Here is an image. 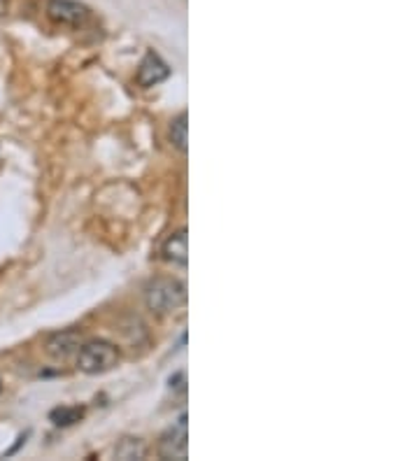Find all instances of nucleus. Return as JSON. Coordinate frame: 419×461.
Returning a JSON list of instances; mask_svg holds the SVG:
<instances>
[{
	"instance_id": "0eeeda50",
	"label": "nucleus",
	"mask_w": 419,
	"mask_h": 461,
	"mask_svg": "<svg viewBox=\"0 0 419 461\" xmlns=\"http://www.w3.org/2000/svg\"><path fill=\"white\" fill-rule=\"evenodd\" d=\"M79 334L77 331H59V334L47 338V352L54 359H68L79 350Z\"/></svg>"
},
{
	"instance_id": "f03ea898",
	"label": "nucleus",
	"mask_w": 419,
	"mask_h": 461,
	"mask_svg": "<svg viewBox=\"0 0 419 461\" xmlns=\"http://www.w3.org/2000/svg\"><path fill=\"white\" fill-rule=\"evenodd\" d=\"M119 364V350L108 340H86L77 350V368L85 376H103Z\"/></svg>"
},
{
	"instance_id": "1a4fd4ad",
	"label": "nucleus",
	"mask_w": 419,
	"mask_h": 461,
	"mask_svg": "<svg viewBox=\"0 0 419 461\" xmlns=\"http://www.w3.org/2000/svg\"><path fill=\"white\" fill-rule=\"evenodd\" d=\"M117 457L119 459H142L145 457V445L140 443L138 438H126V441H122V445L117 448Z\"/></svg>"
},
{
	"instance_id": "20e7f679",
	"label": "nucleus",
	"mask_w": 419,
	"mask_h": 461,
	"mask_svg": "<svg viewBox=\"0 0 419 461\" xmlns=\"http://www.w3.org/2000/svg\"><path fill=\"white\" fill-rule=\"evenodd\" d=\"M189 429H187V415L177 419V425L171 426L161 436V443H158V455L164 459H187L189 449Z\"/></svg>"
},
{
	"instance_id": "39448f33",
	"label": "nucleus",
	"mask_w": 419,
	"mask_h": 461,
	"mask_svg": "<svg viewBox=\"0 0 419 461\" xmlns=\"http://www.w3.org/2000/svg\"><path fill=\"white\" fill-rule=\"evenodd\" d=\"M171 77V68L168 63L157 54V52H147L145 59L140 61L138 73H135V82L142 89H152V86L161 85L165 79Z\"/></svg>"
},
{
	"instance_id": "f257e3e1",
	"label": "nucleus",
	"mask_w": 419,
	"mask_h": 461,
	"mask_svg": "<svg viewBox=\"0 0 419 461\" xmlns=\"http://www.w3.org/2000/svg\"><path fill=\"white\" fill-rule=\"evenodd\" d=\"M147 308L157 315H171L187 305V287L175 278H157L145 289Z\"/></svg>"
},
{
	"instance_id": "9b49d317",
	"label": "nucleus",
	"mask_w": 419,
	"mask_h": 461,
	"mask_svg": "<svg viewBox=\"0 0 419 461\" xmlns=\"http://www.w3.org/2000/svg\"><path fill=\"white\" fill-rule=\"evenodd\" d=\"M7 5H10V3H7V0H0V17H5Z\"/></svg>"
},
{
	"instance_id": "423d86ee",
	"label": "nucleus",
	"mask_w": 419,
	"mask_h": 461,
	"mask_svg": "<svg viewBox=\"0 0 419 461\" xmlns=\"http://www.w3.org/2000/svg\"><path fill=\"white\" fill-rule=\"evenodd\" d=\"M161 255L168 263L173 266H180V268H187L189 263V233L187 229H180L175 230L173 236H168V240L164 243V249H161Z\"/></svg>"
},
{
	"instance_id": "7ed1b4c3",
	"label": "nucleus",
	"mask_w": 419,
	"mask_h": 461,
	"mask_svg": "<svg viewBox=\"0 0 419 461\" xmlns=\"http://www.w3.org/2000/svg\"><path fill=\"white\" fill-rule=\"evenodd\" d=\"M47 17L59 26L79 28L89 21V10L75 0H47Z\"/></svg>"
},
{
	"instance_id": "6e6552de",
	"label": "nucleus",
	"mask_w": 419,
	"mask_h": 461,
	"mask_svg": "<svg viewBox=\"0 0 419 461\" xmlns=\"http://www.w3.org/2000/svg\"><path fill=\"white\" fill-rule=\"evenodd\" d=\"M171 142L175 150L187 154L189 150V117L187 112H180L171 122Z\"/></svg>"
},
{
	"instance_id": "9d476101",
	"label": "nucleus",
	"mask_w": 419,
	"mask_h": 461,
	"mask_svg": "<svg viewBox=\"0 0 419 461\" xmlns=\"http://www.w3.org/2000/svg\"><path fill=\"white\" fill-rule=\"evenodd\" d=\"M79 417H82V410H79V408H59V410H54V413H52L54 425H59V426L73 425V422H77Z\"/></svg>"
}]
</instances>
